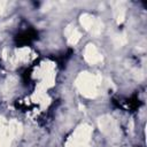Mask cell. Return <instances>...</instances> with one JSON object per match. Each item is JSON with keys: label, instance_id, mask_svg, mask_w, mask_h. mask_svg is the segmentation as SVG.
<instances>
[{"label": "cell", "instance_id": "6da1fadb", "mask_svg": "<svg viewBox=\"0 0 147 147\" xmlns=\"http://www.w3.org/2000/svg\"><path fill=\"white\" fill-rule=\"evenodd\" d=\"M101 84L100 76H93L90 72H80L76 78V86L86 98H95L98 95V86Z\"/></svg>", "mask_w": 147, "mask_h": 147}, {"label": "cell", "instance_id": "7a4b0ae2", "mask_svg": "<svg viewBox=\"0 0 147 147\" xmlns=\"http://www.w3.org/2000/svg\"><path fill=\"white\" fill-rule=\"evenodd\" d=\"M98 126L100 129V131L106 134L107 137H109V139H111L113 141H117L119 138V131L117 127V124L115 122V119L109 116V115H103L101 117H99L98 119Z\"/></svg>", "mask_w": 147, "mask_h": 147}, {"label": "cell", "instance_id": "3957f363", "mask_svg": "<svg viewBox=\"0 0 147 147\" xmlns=\"http://www.w3.org/2000/svg\"><path fill=\"white\" fill-rule=\"evenodd\" d=\"M84 59L90 64H96L102 61V55L93 44H87L84 51Z\"/></svg>", "mask_w": 147, "mask_h": 147}, {"label": "cell", "instance_id": "277c9868", "mask_svg": "<svg viewBox=\"0 0 147 147\" xmlns=\"http://www.w3.org/2000/svg\"><path fill=\"white\" fill-rule=\"evenodd\" d=\"M11 138L8 132V126H6L5 118L0 116V147H9Z\"/></svg>", "mask_w": 147, "mask_h": 147}, {"label": "cell", "instance_id": "5b68a950", "mask_svg": "<svg viewBox=\"0 0 147 147\" xmlns=\"http://www.w3.org/2000/svg\"><path fill=\"white\" fill-rule=\"evenodd\" d=\"M64 34L67 36L68 42L70 45H76L80 39V32L72 25H68L67 26V29L64 31Z\"/></svg>", "mask_w": 147, "mask_h": 147}, {"label": "cell", "instance_id": "8992f818", "mask_svg": "<svg viewBox=\"0 0 147 147\" xmlns=\"http://www.w3.org/2000/svg\"><path fill=\"white\" fill-rule=\"evenodd\" d=\"M8 132H9V136L11 139H15V138H18L21 134H22V124L20 122H17L16 119H11L9 123H8Z\"/></svg>", "mask_w": 147, "mask_h": 147}, {"label": "cell", "instance_id": "52a82bcc", "mask_svg": "<svg viewBox=\"0 0 147 147\" xmlns=\"http://www.w3.org/2000/svg\"><path fill=\"white\" fill-rule=\"evenodd\" d=\"M79 21H80V24L83 25V28L86 30V31H91V29L93 28L96 18L90 14H83L80 15L79 17Z\"/></svg>", "mask_w": 147, "mask_h": 147}, {"label": "cell", "instance_id": "ba28073f", "mask_svg": "<svg viewBox=\"0 0 147 147\" xmlns=\"http://www.w3.org/2000/svg\"><path fill=\"white\" fill-rule=\"evenodd\" d=\"M114 16H115L117 23H122L125 18V8L119 2L116 3L114 7Z\"/></svg>", "mask_w": 147, "mask_h": 147}, {"label": "cell", "instance_id": "9c48e42d", "mask_svg": "<svg viewBox=\"0 0 147 147\" xmlns=\"http://www.w3.org/2000/svg\"><path fill=\"white\" fill-rule=\"evenodd\" d=\"M102 30H103V23H102L100 20L96 18V21H95V23H94V25H93V28L91 29L90 32H91L93 36H99Z\"/></svg>", "mask_w": 147, "mask_h": 147}, {"label": "cell", "instance_id": "30bf717a", "mask_svg": "<svg viewBox=\"0 0 147 147\" xmlns=\"http://www.w3.org/2000/svg\"><path fill=\"white\" fill-rule=\"evenodd\" d=\"M113 41H114V44L116 46H119L121 47V46H123L126 42V39H125V37L123 34H116V36L113 37Z\"/></svg>", "mask_w": 147, "mask_h": 147}, {"label": "cell", "instance_id": "8fae6325", "mask_svg": "<svg viewBox=\"0 0 147 147\" xmlns=\"http://www.w3.org/2000/svg\"><path fill=\"white\" fill-rule=\"evenodd\" d=\"M5 6H6V2L5 1H0V15L2 14V11L5 9Z\"/></svg>", "mask_w": 147, "mask_h": 147}]
</instances>
